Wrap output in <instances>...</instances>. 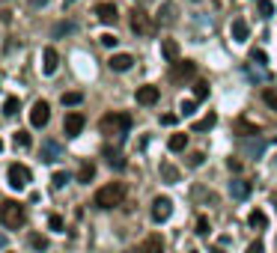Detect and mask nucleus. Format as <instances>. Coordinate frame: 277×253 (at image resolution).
<instances>
[{
	"instance_id": "4c0bfd02",
	"label": "nucleus",
	"mask_w": 277,
	"mask_h": 253,
	"mask_svg": "<svg viewBox=\"0 0 277 253\" xmlns=\"http://www.w3.org/2000/svg\"><path fill=\"white\" fill-rule=\"evenodd\" d=\"M63 33H75V24H72V21H60V24L54 27V36H63Z\"/></svg>"
},
{
	"instance_id": "49530a36",
	"label": "nucleus",
	"mask_w": 277,
	"mask_h": 253,
	"mask_svg": "<svg viewBox=\"0 0 277 253\" xmlns=\"http://www.w3.org/2000/svg\"><path fill=\"white\" fill-rule=\"evenodd\" d=\"M27 3H30V6H33V9H39V6H45V3H48V0H27Z\"/></svg>"
},
{
	"instance_id": "09e8293b",
	"label": "nucleus",
	"mask_w": 277,
	"mask_h": 253,
	"mask_svg": "<svg viewBox=\"0 0 277 253\" xmlns=\"http://www.w3.org/2000/svg\"><path fill=\"white\" fill-rule=\"evenodd\" d=\"M125 253H143V247H137V250H125Z\"/></svg>"
},
{
	"instance_id": "f704fd0d",
	"label": "nucleus",
	"mask_w": 277,
	"mask_h": 253,
	"mask_svg": "<svg viewBox=\"0 0 277 253\" xmlns=\"http://www.w3.org/2000/svg\"><path fill=\"white\" fill-rule=\"evenodd\" d=\"M84 101V93H63V104L66 107H75V104H81Z\"/></svg>"
},
{
	"instance_id": "6ab92c4d",
	"label": "nucleus",
	"mask_w": 277,
	"mask_h": 253,
	"mask_svg": "<svg viewBox=\"0 0 277 253\" xmlns=\"http://www.w3.org/2000/svg\"><path fill=\"white\" fill-rule=\"evenodd\" d=\"M143 253H164V238L158 236V233L146 236V241H143Z\"/></svg>"
},
{
	"instance_id": "423d86ee",
	"label": "nucleus",
	"mask_w": 277,
	"mask_h": 253,
	"mask_svg": "<svg viewBox=\"0 0 277 253\" xmlns=\"http://www.w3.org/2000/svg\"><path fill=\"white\" fill-rule=\"evenodd\" d=\"M197 75V63L194 60H173V66H170V78H173L176 84H185Z\"/></svg>"
},
{
	"instance_id": "3c124183",
	"label": "nucleus",
	"mask_w": 277,
	"mask_h": 253,
	"mask_svg": "<svg viewBox=\"0 0 277 253\" xmlns=\"http://www.w3.org/2000/svg\"><path fill=\"white\" fill-rule=\"evenodd\" d=\"M0 149H3V140H0Z\"/></svg>"
},
{
	"instance_id": "58836bf2",
	"label": "nucleus",
	"mask_w": 277,
	"mask_h": 253,
	"mask_svg": "<svg viewBox=\"0 0 277 253\" xmlns=\"http://www.w3.org/2000/svg\"><path fill=\"white\" fill-rule=\"evenodd\" d=\"M30 247H36V250H48V238L45 236H30Z\"/></svg>"
},
{
	"instance_id": "2eb2a0df",
	"label": "nucleus",
	"mask_w": 277,
	"mask_h": 253,
	"mask_svg": "<svg viewBox=\"0 0 277 253\" xmlns=\"http://www.w3.org/2000/svg\"><path fill=\"white\" fill-rule=\"evenodd\" d=\"M250 191H253V188H250L247 179H233V182H229V194H233L236 200H247V197H250Z\"/></svg>"
},
{
	"instance_id": "cd10ccee",
	"label": "nucleus",
	"mask_w": 277,
	"mask_h": 253,
	"mask_svg": "<svg viewBox=\"0 0 277 253\" xmlns=\"http://www.w3.org/2000/svg\"><path fill=\"white\" fill-rule=\"evenodd\" d=\"M262 101L268 104V110H274V113H277V89L265 86V89H262Z\"/></svg>"
},
{
	"instance_id": "5701e85b",
	"label": "nucleus",
	"mask_w": 277,
	"mask_h": 253,
	"mask_svg": "<svg viewBox=\"0 0 277 253\" xmlns=\"http://www.w3.org/2000/svg\"><path fill=\"white\" fill-rule=\"evenodd\" d=\"M247 223H250L253 229H268V218H265V212H260V209H253V212H250Z\"/></svg>"
},
{
	"instance_id": "dca6fc26",
	"label": "nucleus",
	"mask_w": 277,
	"mask_h": 253,
	"mask_svg": "<svg viewBox=\"0 0 277 253\" xmlns=\"http://www.w3.org/2000/svg\"><path fill=\"white\" fill-rule=\"evenodd\" d=\"M161 179H164V182H167V185H176V182H179V179H182V173H179V167H173V164H170V161H161Z\"/></svg>"
},
{
	"instance_id": "79ce46f5",
	"label": "nucleus",
	"mask_w": 277,
	"mask_h": 253,
	"mask_svg": "<svg viewBox=\"0 0 277 253\" xmlns=\"http://www.w3.org/2000/svg\"><path fill=\"white\" fill-rule=\"evenodd\" d=\"M203 161H206V155H203V152H194V155L188 158V164H191V167H200Z\"/></svg>"
},
{
	"instance_id": "f3484780",
	"label": "nucleus",
	"mask_w": 277,
	"mask_h": 253,
	"mask_svg": "<svg viewBox=\"0 0 277 253\" xmlns=\"http://www.w3.org/2000/svg\"><path fill=\"white\" fill-rule=\"evenodd\" d=\"M242 146H244V155H247V158H260L262 152H265V140H262V137H253V140H244Z\"/></svg>"
},
{
	"instance_id": "a19ab883",
	"label": "nucleus",
	"mask_w": 277,
	"mask_h": 253,
	"mask_svg": "<svg viewBox=\"0 0 277 253\" xmlns=\"http://www.w3.org/2000/svg\"><path fill=\"white\" fill-rule=\"evenodd\" d=\"M99 42H102L104 48H113V45H117V42H120V39H117V36H113V33H104L102 39H99Z\"/></svg>"
},
{
	"instance_id": "ea45409f",
	"label": "nucleus",
	"mask_w": 277,
	"mask_h": 253,
	"mask_svg": "<svg viewBox=\"0 0 277 253\" xmlns=\"http://www.w3.org/2000/svg\"><path fill=\"white\" fill-rule=\"evenodd\" d=\"M48 226H51L54 233H63V218H60V215H51V218H48Z\"/></svg>"
},
{
	"instance_id": "393cba45",
	"label": "nucleus",
	"mask_w": 277,
	"mask_h": 253,
	"mask_svg": "<svg viewBox=\"0 0 277 253\" xmlns=\"http://www.w3.org/2000/svg\"><path fill=\"white\" fill-rule=\"evenodd\" d=\"M236 131H239V134H244V137H257V134H260V125L239 119V122H236Z\"/></svg>"
},
{
	"instance_id": "20e7f679",
	"label": "nucleus",
	"mask_w": 277,
	"mask_h": 253,
	"mask_svg": "<svg viewBox=\"0 0 277 253\" xmlns=\"http://www.w3.org/2000/svg\"><path fill=\"white\" fill-rule=\"evenodd\" d=\"M128 24H131V30H134L137 36H152L158 30V21H155V18H149L140 6L128 12Z\"/></svg>"
},
{
	"instance_id": "603ef678",
	"label": "nucleus",
	"mask_w": 277,
	"mask_h": 253,
	"mask_svg": "<svg viewBox=\"0 0 277 253\" xmlns=\"http://www.w3.org/2000/svg\"><path fill=\"white\" fill-rule=\"evenodd\" d=\"M191 253H197V250H191Z\"/></svg>"
},
{
	"instance_id": "0eeeda50",
	"label": "nucleus",
	"mask_w": 277,
	"mask_h": 253,
	"mask_svg": "<svg viewBox=\"0 0 277 253\" xmlns=\"http://www.w3.org/2000/svg\"><path fill=\"white\" fill-rule=\"evenodd\" d=\"M48 119H51V104L39 99L33 104V110H30V125H33V128H45V125H48Z\"/></svg>"
},
{
	"instance_id": "a878e982",
	"label": "nucleus",
	"mask_w": 277,
	"mask_h": 253,
	"mask_svg": "<svg viewBox=\"0 0 277 253\" xmlns=\"http://www.w3.org/2000/svg\"><path fill=\"white\" fill-rule=\"evenodd\" d=\"M167 146H170V152H182L185 146H188V134H170Z\"/></svg>"
},
{
	"instance_id": "473e14b6",
	"label": "nucleus",
	"mask_w": 277,
	"mask_h": 253,
	"mask_svg": "<svg viewBox=\"0 0 277 253\" xmlns=\"http://www.w3.org/2000/svg\"><path fill=\"white\" fill-rule=\"evenodd\" d=\"M257 9H260L262 18H271V15H274V3H271V0H257Z\"/></svg>"
},
{
	"instance_id": "f257e3e1",
	"label": "nucleus",
	"mask_w": 277,
	"mask_h": 253,
	"mask_svg": "<svg viewBox=\"0 0 277 253\" xmlns=\"http://www.w3.org/2000/svg\"><path fill=\"white\" fill-rule=\"evenodd\" d=\"M122 200H125V185H122V182H107V185H102L96 191V197H93V202H96L99 209H117V205H122Z\"/></svg>"
},
{
	"instance_id": "ddd939ff",
	"label": "nucleus",
	"mask_w": 277,
	"mask_h": 253,
	"mask_svg": "<svg viewBox=\"0 0 277 253\" xmlns=\"http://www.w3.org/2000/svg\"><path fill=\"white\" fill-rule=\"evenodd\" d=\"M57 68H60V54L48 45V48L42 51V72H45V75H54Z\"/></svg>"
},
{
	"instance_id": "b1692460",
	"label": "nucleus",
	"mask_w": 277,
	"mask_h": 253,
	"mask_svg": "<svg viewBox=\"0 0 277 253\" xmlns=\"http://www.w3.org/2000/svg\"><path fill=\"white\" fill-rule=\"evenodd\" d=\"M161 51H164V57L173 63V60H179V42H173V39H164L161 42Z\"/></svg>"
},
{
	"instance_id": "39448f33",
	"label": "nucleus",
	"mask_w": 277,
	"mask_h": 253,
	"mask_svg": "<svg viewBox=\"0 0 277 253\" xmlns=\"http://www.w3.org/2000/svg\"><path fill=\"white\" fill-rule=\"evenodd\" d=\"M6 179H9V188H15V191H24V188L30 185V170L24 167V164H9L6 170Z\"/></svg>"
},
{
	"instance_id": "aec40b11",
	"label": "nucleus",
	"mask_w": 277,
	"mask_h": 253,
	"mask_svg": "<svg viewBox=\"0 0 277 253\" xmlns=\"http://www.w3.org/2000/svg\"><path fill=\"white\" fill-rule=\"evenodd\" d=\"M215 122H218V113H206L203 119H197V122H194V134L212 131V128H215Z\"/></svg>"
},
{
	"instance_id": "4468645a",
	"label": "nucleus",
	"mask_w": 277,
	"mask_h": 253,
	"mask_svg": "<svg viewBox=\"0 0 277 253\" xmlns=\"http://www.w3.org/2000/svg\"><path fill=\"white\" fill-rule=\"evenodd\" d=\"M107 66L113 68V72H128V68L134 66V57H131V54H113V57L107 60Z\"/></svg>"
},
{
	"instance_id": "c9c22d12",
	"label": "nucleus",
	"mask_w": 277,
	"mask_h": 253,
	"mask_svg": "<svg viewBox=\"0 0 277 253\" xmlns=\"http://www.w3.org/2000/svg\"><path fill=\"white\" fill-rule=\"evenodd\" d=\"M12 143H15V146H21V149H27V146H30L33 140H30V134H27V131H15V137H12Z\"/></svg>"
},
{
	"instance_id": "7c9ffc66",
	"label": "nucleus",
	"mask_w": 277,
	"mask_h": 253,
	"mask_svg": "<svg viewBox=\"0 0 277 253\" xmlns=\"http://www.w3.org/2000/svg\"><path fill=\"white\" fill-rule=\"evenodd\" d=\"M18 107H21V101H18L15 96H9V99L3 101V113H6V117H15Z\"/></svg>"
},
{
	"instance_id": "9b49d317",
	"label": "nucleus",
	"mask_w": 277,
	"mask_h": 253,
	"mask_svg": "<svg viewBox=\"0 0 277 253\" xmlns=\"http://www.w3.org/2000/svg\"><path fill=\"white\" fill-rule=\"evenodd\" d=\"M176 15H179V9H176V3L173 0H164V3H161V9H158V24H161V27H170V24H173L176 21Z\"/></svg>"
},
{
	"instance_id": "37998d69",
	"label": "nucleus",
	"mask_w": 277,
	"mask_h": 253,
	"mask_svg": "<svg viewBox=\"0 0 277 253\" xmlns=\"http://www.w3.org/2000/svg\"><path fill=\"white\" fill-rule=\"evenodd\" d=\"M262 250H265V244H262V241H250L244 253H262Z\"/></svg>"
},
{
	"instance_id": "a18cd8bd",
	"label": "nucleus",
	"mask_w": 277,
	"mask_h": 253,
	"mask_svg": "<svg viewBox=\"0 0 277 253\" xmlns=\"http://www.w3.org/2000/svg\"><path fill=\"white\" fill-rule=\"evenodd\" d=\"M226 164H229V170H233V173H239V170H242V161H239V158H229Z\"/></svg>"
},
{
	"instance_id": "de8ad7c7",
	"label": "nucleus",
	"mask_w": 277,
	"mask_h": 253,
	"mask_svg": "<svg viewBox=\"0 0 277 253\" xmlns=\"http://www.w3.org/2000/svg\"><path fill=\"white\" fill-rule=\"evenodd\" d=\"M0 250H6V236L0 233Z\"/></svg>"
},
{
	"instance_id": "c03bdc74",
	"label": "nucleus",
	"mask_w": 277,
	"mask_h": 253,
	"mask_svg": "<svg viewBox=\"0 0 277 253\" xmlns=\"http://www.w3.org/2000/svg\"><path fill=\"white\" fill-rule=\"evenodd\" d=\"M176 122H179L176 113H164V117H161V125H176Z\"/></svg>"
},
{
	"instance_id": "bb28decb",
	"label": "nucleus",
	"mask_w": 277,
	"mask_h": 253,
	"mask_svg": "<svg viewBox=\"0 0 277 253\" xmlns=\"http://www.w3.org/2000/svg\"><path fill=\"white\" fill-rule=\"evenodd\" d=\"M194 233H197V236H203V238L212 233V223H209L206 215H200V218H197V223H194Z\"/></svg>"
},
{
	"instance_id": "a211bd4d",
	"label": "nucleus",
	"mask_w": 277,
	"mask_h": 253,
	"mask_svg": "<svg viewBox=\"0 0 277 253\" xmlns=\"http://www.w3.org/2000/svg\"><path fill=\"white\" fill-rule=\"evenodd\" d=\"M104 158H107V164L113 170H122L125 167V158H122V152L117 146H104Z\"/></svg>"
},
{
	"instance_id": "e433bc0d",
	"label": "nucleus",
	"mask_w": 277,
	"mask_h": 253,
	"mask_svg": "<svg viewBox=\"0 0 277 253\" xmlns=\"http://www.w3.org/2000/svg\"><path fill=\"white\" fill-rule=\"evenodd\" d=\"M197 104H200V101H182V104H179V110H182V117H194V113H197Z\"/></svg>"
},
{
	"instance_id": "72a5a7b5",
	"label": "nucleus",
	"mask_w": 277,
	"mask_h": 253,
	"mask_svg": "<svg viewBox=\"0 0 277 253\" xmlns=\"http://www.w3.org/2000/svg\"><path fill=\"white\" fill-rule=\"evenodd\" d=\"M250 63H257V66L265 68V66H268V57H265V51H262V48H253V51H250Z\"/></svg>"
},
{
	"instance_id": "f03ea898",
	"label": "nucleus",
	"mask_w": 277,
	"mask_h": 253,
	"mask_svg": "<svg viewBox=\"0 0 277 253\" xmlns=\"http://www.w3.org/2000/svg\"><path fill=\"white\" fill-rule=\"evenodd\" d=\"M0 220H3V226H9V229H21V226L27 223V212H24L21 202L6 200L0 205Z\"/></svg>"
},
{
	"instance_id": "2f4dec72",
	"label": "nucleus",
	"mask_w": 277,
	"mask_h": 253,
	"mask_svg": "<svg viewBox=\"0 0 277 253\" xmlns=\"http://www.w3.org/2000/svg\"><path fill=\"white\" fill-rule=\"evenodd\" d=\"M57 155H60V146L57 143H45V152H42V161H57Z\"/></svg>"
},
{
	"instance_id": "7ed1b4c3",
	"label": "nucleus",
	"mask_w": 277,
	"mask_h": 253,
	"mask_svg": "<svg viewBox=\"0 0 277 253\" xmlns=\"http://www.w3.org/2000/svg\"><path fill=\"white\" fill-rule=\"evenodd\" d=\"M99 128H102V134H107V137H122L131 128V117H128V113H107V117H102Z\"/></svg>"
},
{
	"instance_id": "c85d7f7f",
	"label": "nucleus",
	"mask_w": 277,
	"mask_h": 253,
	"mask_svg": "<svg viewBox=\"0 0 277 253\" xmlns=\"http://www.w3.org/2000/svg\"><path fill=\"white\" fill-rule=\"evenodd\" d=\"M209 99V84L206 81H194V101H206Z\"/></svg>"
},
{
	"instance_id": "8fccbe9b",
	"label": "nucleus",
	"mask_w": 277,
	"mask_h": 253,
	"mask_svg": "<svg viewBox=\"0 0 277 253\" xmlns=\"http://www.w3.org/2000/svg\"><path fill=\"white\" fill-rule=\"evenodd\" d=\"M137 3H152V0H137Z\"/></svg>"
},
{
	"instance_id": "1a4fd4ad",
	"label": "nucleus",
	"mask_w": 277,
	"mask_h": 253,
	"mask_svg": "<svg viewBox=\"0 0 277 253\" xmlns=\"http://www.w3.org/2000/svg\"><path fill=\"white\" fill-rule=\"evenodd\" d=\"M170 215H173V202L167 197H155L152 200V220L164 223V220H170Z\"/></svg>"
},
{
	"instance_id": "9d476101",
	"label": "nucleus",
	"mask_w": 277,
	"mask_h": 253,
	"mask_svg": "<svg viewBox=\"0 0 277 253\" xmlns=\"http://www.w3.org/2000/svg\"><path fill=\"white\" fill-rule=\"evenodd\" d=\"M134 99H137V104H143V107H152V104L161 99V93H158V86L146 84V86H140L137 93H134Z\"/></svg>"
},
{
	"instance_id": "f8f14e48",
	"label": "nucleus",
	"mask_w": 277,
	"mask_h": 253,
	"mask_svg": "<svg viewBox=\"0 0 277 253\" xmlns=\"http://www.w3.org/2000/svg\"><path fill=\"white\" fill-rule=\"evenodd\" d=\"M96 18H99L102 24H117V21H120V12H117L113 3H99V6H96Z\"/></svg>"
},
{
	"instance_id": "412c9836",
	"label": "nucleus",
	"mask_w": 277,
	"mask_h": 253,
	"mask_svg": "<svg viewBox=\"0 0 277 253\" xmlns=\"http://www.w3.org/2000/svg\"><path fill=\"white\" fill-rule=\"evenodd\" d=\"M93 176H96V164H93V161H84L81 170H78V182H81V185H89Z\"/></svg>"
},
{
	"instance_id": "4be33fe9",
	"label": "nucleus",
	"mask_w": 277,
	"mask_h": 253,
	"mask_svg": "<svg viewBox=\"0 0 277 253\" xmlns=\"http://www.w3.org/2000/svg\"><path fill=\"white\" fill-rule=\"evenodd\" d=\"M247 36H250V27L244 24L242 18L233 21V39H236V42H247Z\"/></svg>"
},
{
	"instance_id": "6e6552de",
	"label": "nucleus",
	"mask_w": 277,
	"mask_h": 253,
	"mask_svg": "<svg viewBox=\"0 0 277 253\" xmlns=\"http://www.w3.org/2000/svg\"><path fill=\"white\" fill-rule=\"evenodd\" d=\"M84 125H87V119H84V113H78V110L66 113V119H63V131H66V137H78L81 131H84Z\"/></svg>"
},
{
	"instance_id": "c756f323",
	"label": "nucleus",
	"mask_w": 277,
	"mask_h": 253,
	"mask_svg": "<svg viewBox=\"0 0 277 253\" xmlns=\"http://www.w3.org/2000/svg\"><path fill=\"white\" fill-rule=\"evenodd\" d=\"M69 179H72L69 173H63V170H57V173H54V176H51V185L57 188V191H60V188H66V185H69Z\"/></svg>"
}]
</instances>
